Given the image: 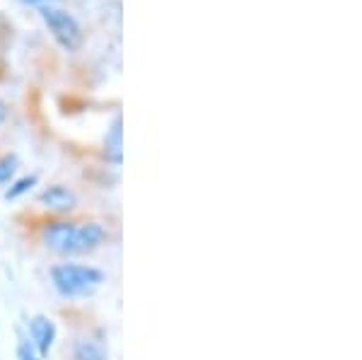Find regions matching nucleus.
I'll list each match as a JSON object with an SVG mask.
<instances>
[{"label":"nucleus","instance_id":"obj_4","mask_svg":"<svg viewBox=\"0 0 362 360\" xmlns=\"http://www.w3.org/2000/svg\"><path fill=\"white\" fill-rule=\"evenodd\" d=\"M29 334H32V341L34 346L39 348V353H49V348L54 346V339H56V324L51 322L49 317H34L29 322Z\"/></svg>","mask_w":362,"mask_h":360},{"label":"nucleus","instance_id":"obj_3","mask_svg":"<svg viewBox=\"0 0 362 360\" xmlns=\"http://www.w3.org/2000/svg\"><path fill=\"white\" fill-rule=\"evenodd\" d=\"M42 20L46 22V27L51 29V34L56 37V42L68 51L80 49L83 44V29H80V22L75 20L68 10L61 8H51V5H44L42 10Z\"/></svg>","mask_w":362,"mask_h":360},{"label":"nucleus","instance_id":"obj_5","mask_svg":"<svg viewBox=\"0 0 362 360\" xmlns=\"http://www.w3.org/2000/svg\"><path fill=\"white\" fill-rule=\"evenodd\" d=\"M121 124H124L121 116H116L107 138H104V155H107V160H112L114 165H121V158H124V129H121Z\"/></svg>","mask_w":362,"mask_h":360},{"label":"nucleus","instance_id":"obj_7","mask_svg":"<svg viewBox=\"0 0 362 360\" xmlns=\"http://www.w3.org/2000/svg\"><path fill=\"white\" fill-rule=\"evenodd\" d=\"M75 360H107V346L97 339H80L73 348Z\"/></svg>","mask_w":362,"mask_h":360},{"label":"nucleus","instance_id":"obj_12","mask_svg":"<svg viewBox=\"0 0 362 360\" xmlns=\"http://www.w3.org/2000/svg\"><path fill=\"white\" fill-rule=\"evenodd\" d=\"M25 3H51V0H25Z\"/></svg>","mask_w":362,"mask_h":360},{"label":"nucleus","instance_id":"obj_10","mask_svg":"<svg viewBox=\"0 0 362 360\" xmlns=\"http://www.w3.org/2000/svg\"><path fill=\"white\" fill-rule=\"evenodd\" d=\"M17 353H20V360H39L27 344H20V351H17Z\"/></svg>","mask_w":362,"mask_h":360},{"label":"nucleus","instance_id":"obj_9","mask_svg":"<svg viewBox=\"0 0 362 360\" xmlns=\"http://www.w3.org/2000/svg\"><path fill=\"white\" fill-rule=\"evenodd\" d=\"M34 182H37V177H27V179H22V182H17V184H15V189H10V191H8V199H17L20 194H25L27 189H32V187H34Z\"/></svg>","mask_w":362,"mask_h":360},{"label":"nucleus","instance_id":"obj_11","mask_svg":"<svg viewBox=\"0 0 362 360\" xmlns=\"http://www.w3.org/2000/svg\"><path fill=\"white\" fill-rule=\"evenodd\" d=\"M5 114H8V109H5V102L0 100V124L5 121Z\"/></svg>","mask_w":362,"mask_h":360},{"label":"nucleus","instance_id":"obj_6","mask_svg":"<svg viewBox=\"0 0 362 360\" xmlns=\"http://www.w3.org/2000/svg\"><path fill=\"white\" fill-rule=\"evenodd\" d=\"M42 203L49 208H54V211H73L78 199H75L73 191L66 187H51L49 191L42 194Z\"/></svg>","mask_w":362,"mask_h":360},{"label":"nucleus","instance_id":"obj_8","mask_svg":"<svg viewBox=\"0 0 362 360\" xmlns=\"http://www.w3.org/2000/svg\"><path fill=\"white\" fill-rule=\"evenodd\" d=\"M17 170V160L10 158V155H5V158H0V184H5L10 177L15 174Z\"/></svg>","mask_w":362,"mask_h":360},{"label":"nucleus","instance_id":"obj_2","mask_svg":"<svg viewBox=\"0 0 362 360\" xmlns=\"http://www.w3.org/2000/svg\"><path fill=\"white\" fill-rule=\"evenodd\" d=\"M51 278L58 293L66 298H87L104 283L102 271L85 264H58L51 269Z\"/></svg>","mask_w":362,"mask_h":360},{"label":"nucleus","instance_id":"obj_1","mask_svg":"<svg viewBox=\"0 0 362 360\" xmlns=\"http://www.w3.org/2000/svg\"><path fill=\"white\" fill-rule=\"evenodd\" d=\"M107 232L97 223H51L44 230V245L56 254H85L104 242Z\"/></svg>","mask_w":362,"mask_h":360}]
</instances>
